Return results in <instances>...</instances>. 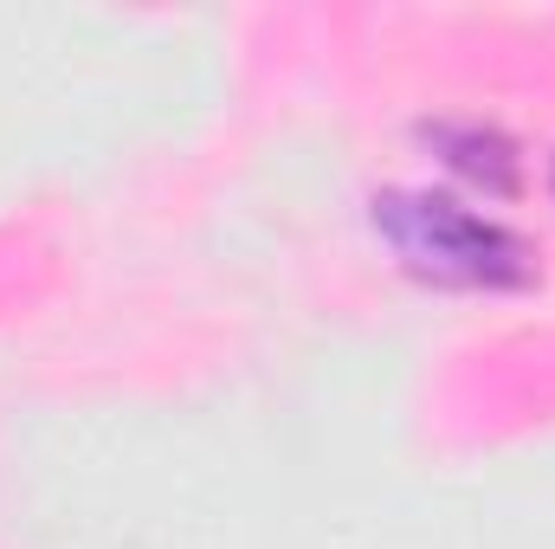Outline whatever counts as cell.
I'll use <instances>...</instances> for the list:
<instances>
[{
    "label": "cell",
    "instance_id": "3",
    "mask_svg": "<svg viewBox=\"0 0 555 549\" xmlns=\"http://www.w3.org/2000/svg\"><path fill=\"white\" fill-rule=\"evenodd\" d=\"M550 188H555V168H550Z\"/></svg>",
    "mask_w": 555,
    "mask_h": 549
},
{
    "label": "cell",
    "instance_id": "2",
    "mask_svg": "<svg viewBox=\"0 0 555 549\" xmlns=\"http://www.w3.org/2000/svg\"><path fill=\"white\" fill-rule=\"evenodd\" d=\"M426 142L439 149L446 168L485 181L491 194H511L517 188V142L491 124H426Z\"/></svg>",
    "mask_w": 555,
    "mask_h": 549
},
{
    "label": "cell",
    "instance_id": "1",
    "mask_svg": "<svg viewBox=\"0 0 555 549\" xmlns=\"http://www.w3.org/2000/svg\"><path fill=\"white\" fill-rule=\"evenodd\" d=\"M375 240L426 284L446 291H524L537 278V253L498 214H478L433 188H388L375 194Z\"/></svg>",
    "mask_w": 555,
    "mask_h": 549
}]
</instances>
